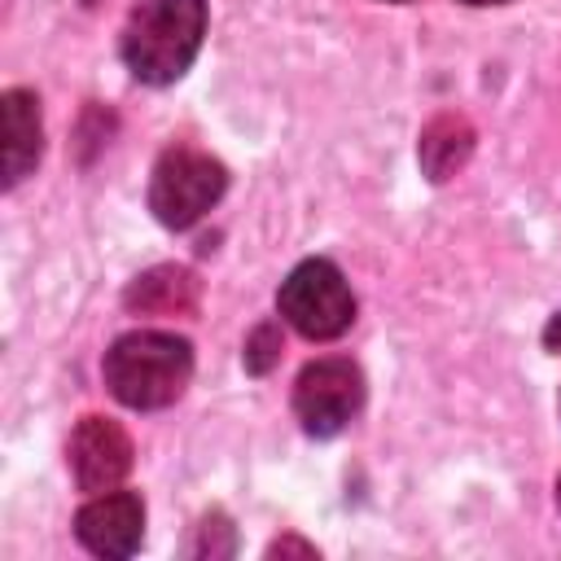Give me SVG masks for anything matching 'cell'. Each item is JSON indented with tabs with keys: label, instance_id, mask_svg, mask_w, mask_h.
<instances>
[{
	"label": "cell",
	"instance_id": "9",
	"mask_svg": "<svg viewBox=\"0 0 561 561\" xmlns=\"http://www.w3.org/2000/svg\"><path fill=\"white\" fill-rule=\"evenodd\" d=\"M123 302L131 311H145V316H175V311H193L197 307V276L188 267H175V263H162V267H149L140 272Z\"/></svg>",
	"mask_w": 561,
	"mask_h": 561
},
{
	"label": "cell",
	"instance_id": "11",
	"mask_svg": "<svg viewBox=\"0 0 561 561\" xmlns=\"http://www.w3.org/2000/svg\"><path fill=\"white\" fill-rule=\"evenodd\" d=\"M276 359H280V329H276L272 320H263V324H259V329L245 337V368L263 377V373H267Z\"/></svg>",
	"mask_w": 561,
	"mask_h": 561
},
{
	"label": "cell",
	"instance_id": "13",
	"mask_svg": "<svg viewBox=\"0 0 561 561\" xmlns=\"http://www.w3.org/2000/svg\"><path fill=\"white\" fill-rule=\"evenodd\" d=\"M465 4H508V0H465Z\"/></svg>",
	"mask_w": 561,
	"mask_h": 561
},
{
	"label": "cell",
	"instance_id": "10",
	"mask_svg": "<svg viewBox=\"0 0 561 561\" xmlns=\"http://www.w3.org/2000/svg\"><path fill=\"white\" fill-rule=\"evenodd\" d=\"M469 153V131L456 123V118H438L425 140H421V162L430 171V180H447Z\"/></svg>",
	"mask_w": 561,
	"mask_h": 561
},
{
	"label": "cell",
	"instance_id": "2",
	"mask_svg": "<svg viewBox=\"0 0 561 561\" xmlns=\"http://www.w3.org/2000/svg\"><path fill=\"white\" fill-rule=\"evenodd\" d=\"M206 39V0H140L127 13L118 53L131 79L149 88L175 83Z\"/></svg>",
	"mask_w": 561,
	"mask_h": 561
},
{
	"label": "cell",
	"instance_id": "3",
	"mask_svg": "<svg viewBox=\"0 0 561 561\" xmlns=\"http://www.w3.org/2000/svg\"><path fill=\"white\" fill-rule=\"evenodd\" d=\"M228 188V167L197 145H171L149 175V210L162 228H193Z\"/></svg>",
	"mask_w": 561,
	"mask_h": 561
},
{
	"label": "cell",
	"instance_id": "4",
	"mask_svg": "<svg viewBox=\"0 0 561 561\" xmlns=\"http://www.w3.org/2000/svg\"><path fill=\"white\" fill-rule=\"evenodd\" d=\"M280 320L307 342H333L355 324V294L337 263L302 259L276 289Z\"/></svg>",
	"mask_w": 561,
	"mask_h": 561
},
{
	"label": "cell",
	"instance_id": "15",
	"mask_svg": "<svg viewBox=\"0 0 561 561\" xmlns=\"http://www.w3.org/2000/svg\"><path fill=\"white\" fill-rule=\"evenodd\" d=\"M390 4H403V0H390Z\"/></svg>",
	"mask_w": 561,
	"mask_h": 561
},
{
	"label": "cell",
	"instance_id": "6",
	"mask_svg": "<svg viewBox=\"0 0 561 561\" xmlns=\"http://www.w3.org/2000/svg\"><path fill=\"white\" fill-rule=\"evenodd\" d=\"M131 438L118 421L110 416H83L66 443V465H70V478L79 491L88 495H101V491H114L127 473H131Z\"/></svg>",
	"mask_w": 561,
	"mask_h": 561
},
{
	"label": "cell",
	"instance_id": "5",
	"mask_svg": "<svg viewBox=\"0 0 561 561\" xmlns=\"http://www.w3.org/2000/svg\"><path fill=\"white\" fill-rule=\"evenodd\" d=\"M364 408V373L346 355L311 359L294 381V416L311 438L342 434Z\"/></svg>",
	"mask_w": 561,
	"mask_h": 561
},
{
	"label": "cell",
	"instance_id": "1",
	"mask_svg": "<svg viewBox=\"0 0 561 561\" xmlns=\"http://www.w3.org/2000/svg\"><path fill=\"white\" fill-rule=\"evenodd\" d=\"M101 377L123 408L158 412L188 390L193 346H188V337L167 333V329H131L105 351Z\"/></svg>",
	"mask_w": 561,
	"mask_h": 561
},
{
	"label": "cell",
	"instance_id": "14",
	"mask_svg": "<svg viewBox=\"0 0 561 561\" xmlns=\"http://www.w3.org/2000/svg\"><path fill=\"white\" fill-rule=\"evenodd\" d=\"M557 508H561V473H557Z\"/></svg>",
	"mask_w": 561,
	"mask_h": 561
},
{
	"label": "cell",
	"instance_id": "8",
	"mask_svg": "<svg viewBox=\"0 0 561 561\" xmlns=\"http://www.w3.org/2000/svg\"><path fill=\"white\" fill-rule=\"evenodd\" d=\"M0 105H4V188H18L44 153L39 96L26 88H9Z\"/></svg>",
	"mask_w": 561,
	"mask_h": 561
},
{
	"label": "cell",
	"instance_id": "7",
	"mask_svg": "<svg viewBox=\"0 0 561 561\" xmlns=\"http://www.w3.org/2000/svg\"><path fill=\"white\" fill-rule=\"evenodd\" d=\"M75 535L88 552L105 561H123L145 539V500L136 491H101L75 513Z\"/></svg>",
	"mask_w": 561,
	"mask_h": 561
},
{
	"label": "cell",
	"instance_id": "12",
	"mask_svg": "<svg viewBox=\"0 0 561 561\" xmlns=\"http://www.w3.org/2000/svg\"><path fill=\"white\" fill-rule=\"evenodd\" d=\"M543 346H548L552 355H561V311H552V320L543 324Z\"/></svg>",
	"mask_w": 561,
	"mask_h": 561
}]
</instances>
